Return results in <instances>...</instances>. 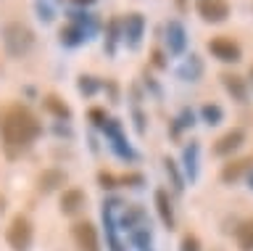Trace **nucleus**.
Listing matches in <instances>:
<instances>
[{"instance_id": "obj_1", "label": "nucleus", "mask_w": 253, "mask_h": 251, "mask_svg": "<svg viewBox=\"0 0 253 251\" xmlns=\"http://www.w3.org/2000/svg\"><path fill=\"white\" fill-rule=\"evenodd\" d=\"M40 132H42V124L32 114L29 106L11 103L0 108V143L8 159L21 156L40 138Z\"/></svg>"}, {"instance_id": "obj_2", "label": "nucleus", "mask_w": 253, "mask_h": 251, "mask_svg": "<svg viewBox=\"0 0 253 251\" xmlns=\"http://www.w3.org/2000/svg\"><path fill=\"white\" fill-rule=\"evenodd\" d=\"M3 48L11 58H24L35 48V32L24 21H11L3 27Z\"/></svg>"}, {"instance_id": "obj_3", "label": "nucleus", "mask_w": 253, "mask_h": 251, "mask_svg": "<svg viewBox=\"0 0 253 251\" xmlns=\"http://www.w3.org/2000/svg\"><path fill=\"white\" fill-rule=\"evenodd\" d=\"M32 238H35V230H32V219L27 214H16L11 219L5 230V241L13 251H29L32 246Z\"/></svg>"}, {"instance_id": "obj_4", "label": "nucleus", "mask_w": 253, "mask_h": 251, "mask_svg": "<svg viewBox=\"0 0 253 251\" xmlns=\"http://www.w3.org/2000/svg\"><path fill=\"white\" fill-rule=\"evenodd\" d=\"M71 238H74L77 251H100V241H98V227L92 222H77L74 230H71Z\"/></svg>"}, {"instance_id": "obj_5", "label": "nucleus", "mask_w": 253, "mask_h": 251, "mask_svg": "<svg viewBox=\"0 0 253 251\" xmlns=\"http://www.w3.org/2000/svg\"><path fill=\"white\" fill-rule=\"evenodd\" d=\"M209 50H211L213 58L224 61V64H237L240 56H243L240 45H237L232 37H213V40L209 43Z\"/></svg>"}, {"instance_id": "obj_6", "label": "nucleus", "mask_w": 253, "mask_h": 251, "mask_svg": "<svg viewBox=\"0 0 253 251\" xmlns=\"http://www.w3.org/2000/svg\"><path fill=\"white\" fill-rule=\"evenodd\" d=\"M198 13L209 24H221L229 16V3L227 0H198Z\"/></svg>"}, {"instance_id": "obj_7", "label": "nucleus", "mask_w": 253, "mask_h": 251, "mask_svg": "<svg viewBox=\"0 0 253 251\" xmlns=\"http://www.w3.org/2000/svg\"><path fill=\"white\" fill-rule=\"evenodd\" d=\"M245 143V132L240 130V127H235V130H229V132H224L216 143H213V156H229L232 151H237Z\"/></svg>"}, {"instance_id": "obj_8", "label": "nucleus", "mask_w": 253, "mask_h": 251, "mask_svg": "<svg viewBox=\"0 0 253 251\" xmlns=\"http://www.w3.org/2000/svg\"><path fill=\"white\" fill-rule=\"evenodd\" d=\"M166 45H169V53H174V56L185 53V45H187V32H185V27H182V21L171 19L169 24H166Z\"/></svg>"}, {"instance_id": "obj_9", "label": "nucleus", "mask_w": 253, "mask_h": 251, "mask_svg": "<svg viewBox=\"0 0 253 251\" xmlns=\"http://www.w3.org/2000/svg\"><path fill=\"white\" fill-rule=\"evenodd\" d=\"M84 203H87V196L79 188H66L61 193V211L63 214H77V211L84 209Z\"/></svg>"}, {"instance_id": "obj_10", "label": "nucleus", "mask_w": 253, "mask_h": 251, "mask_svg": "<svg viewBox=\"0 0 253 251\" xmlns=\"http://www.w3.org/2000/svg\"><path fill=\"white\" fill-rule=\"evenodd\" d=\"M114 206H119L116 201H108V203H103V225H106V235H108V246H111V251H124L122 241H119V235H116Z\"/></svg>"}, {"instance_id": "obj_11", "label": "nucleus", "mask_w": 253, "mask_h": 251, "mask_svg": "<svg viewBox=\"0 0 253 251\" xmlns=\"http://www.w3.org/2000/svg\"><path fill=\"white\" fill-rule=\"evenodd\" d=\"M142 29H145V19H142V13H126V19H124V37H126V43H129V48H137V45H140Z\"/></svg>"}, {"instance_id": "obj_12", "label": "nucleus", "mask_w": 253, "mask_h": 251, "mask_svg": "<svg viewBox=\"0 0 253 251\" xmlns=\"http://www.w3.org/2000/svg\"><path fill=\"white\" fill-rule=\"evenodd\" d=\"M66 183V175L61 169H42L37 175V191L40 193H53L55 188H61Z\"/></svg>"}, {"instance_id": "obj_13", "label": "nucleus", "mask_w": 253, "mask_h": 251, "mask_svg": "<svg viewBox=\"0 0 253 251\" xmlns=\"http://www.w3.org/2000/svg\"><path fill=\"white\" fill-rule=\"evenodd\" d=\"M221 82H224L227 93H229L235 100H240V103H245V100H248V85H245L243 77H237V74H221Z\"/></svg>"}, {"instance_id": "obj_14", "label": "nucleus", "mask_w": 253, "mask_h": 251, "mask_svg": "<svg viewBox=\"0 0 253 251\" xmlns=\"http://www.w3.org/2000/svg\"><path fill=\"white\" fill-rule=\"evenodd\" d=\"M156 209H158V217H161L164 227H174V209H171V201H169V193L164 191V188H158L156 191Z\"/></svg>"}, {"instance_id": "obj_15", "label": "nucleus", "mask_w": 253, "mask_h": 251, "mask_svg": "<svg viewBox=\"0 0 253 251\" xmlns=\"http://www.w3.org/2000/svg\"><path fill=\"white\" fill-rule=\"evenodd\" d=\"M248 169H253V156L224 164V169H221V180H224V183H235V180H240V175H243V172H248Z\"/></svg>"}, {"instance_id": "obj_16", "label": "nucleus", "mask_w": 253, "mask_h": 251, "mask_svg": "<svg viewBox=\"0 0 253 251\" xmlns=\"http://www.w3.org/2000/svg\"><path fill=\"white\" fill-rule=\"evenodd\" d=\"M122 227L124 230H137V227H145V211L140 206H126L124 217H122Z\"/></svg>"}, {"instance_id": "obj_17", "label": "nucleus", "mask_w": 253, "mask_h": 251, "mask_svg": "<svg viewBox=\"0 0 253 251\" xmlns=\"http://www.w3.org/2000/svg\"><path fill=\"white\" fill-rule=\"evenodd\" d=\"M61 43L63 45H71V48H74V45H79V43H84V37H87V32L79 24H74V21H71V24H66V27H61Z\"/></svg>"}, {"instance_id": "obj_18", "label": "nucleus", "mask_w": 253, "mask_h": 251, "mask_svg": "<svg viewBox=\"0 0 253 251\" xmlns=\"http://www.w3.org/2000/svg\"><path fill=\"white\" fill-rule=\"evenodd\" d=\"M201 74H203V61H201V58H198L195 53H193V56H187V61L182 64V69H179V77H182V80L195 82Z\"/></svg>"}, {"instance_id": "obj_19", "label": "nucleus", "mask_w": 253, "mask_h": 251, "mask_svg": "<svg viewBox=\"0 0 253 251\" xmlns=\"http://www.w3.org/2000/svg\"><path fill=\"white\" fill-rule=\"evenodd\" d=\"M45 108H47V111H53L58 119H69V116H71V108L63 103L61 98H55V96H47L45 98Z\"/></svg>"}, {"instance_id": "obj_20", "label": "nucleus", "mask_w": 253, "mask_h": 251, "mask_svg": "<svg viewBox=\"0 0 253 251\" xmlns=\"http://www.w3.org/2000/svg\"><path fill=\"white\" fill-rule=\"evenodd\" d=\"M185 172L190 175V180H195V175H198V143H190L185 148Z\"/></svg>"}, {"instance_id": "obj_21", "label": "nucleus", "mask_w": 253, "mask_h": 251, "mask_svg": "<svg viewBox=\"0 0 253 251\" xmlns=\"http://www.w3.org/2000/svg\"><path fill=\"white\" fill-rule=\"evenodd\" d=\"M237 243L243 251H253V222H243L237 227Z\"/></svg>"}, {"instance_id": "obj_22", "label": "nucleus", "mask_w": 253, "mask_h": 251, "mask_svg": "<svg viewBox=\"0 0 253 251\" xmlns=\"http://www.w3.org/2000/svg\"><path fill=\"white\" fill-rule=\"evenodd\" d=\"M129 241H132L137 249L148 251V249H150V227L145 225V227H137V230H132V233H129Z\"/></svg>"}, {"instance_id": "obj_23", "label": "nucleus", "mask_w": 253, "mask_h": 251, "mask_svg": "<svg viewBox=\"0 0 253 251\" xmlns=\"http://www.w3.org/2000/svg\"><path fill=\"white\" fill-rule=\"evenodd\" d=\"M201 114H203L206 124H219L221 119H224V111H221V106H216V103H206L201 108Z\"/></svg>"}, {"instance_id": "obj_24", "label": "nucleus", "mask_w": 253, "mask_h": 251, "mask_svg": "<svg viewBox=\"0 0 253 251\" xmlns=\"http://www.w3.org/2000/svg\"><path fill=\"white\" fill-rule=\"evenodd\" d=\"M166 172H169V177H171V185H174V191H182V175H179V169H177V161H171V159H166Z\"/></svg>"}, {"instance_id": "obj_25", "label": "nucleus", "mask_w": 253, "mask_h": 251, "mask_svg": "<svg viewBox=\"0 0 253 251\" xmlns=\"http://www.w3.org/2000/svg\"><path fill=\"white\" fill-rule=\"evenodd\" d=\"M179 251H201V241H198L193 233H185L179 241Z\"/></svg>"}, {"instance_id": "obj_26", "label": "nucleus", "mask_w": 253, "mask_h": 251, "mask_svg": "<svg viewBox=\"0 0 253 251\" xmlns=\"http://www.w3.org/2000/svg\"><path fill=\"white\" fill-rule=\"evenodd\" d=\"M79 90L87 93V96H92V93L98 90V82H95V77H79Z\"/></svg>"}, {"instance_id": "obj_27", "label": "nucleus", "mask_w": 253, "mask_h": 251, "mask_svg": "<svg viewBox=\"0 0 253 251\" xmlns=\"http://www.w3.org/2000/svg\"><path fill=\"white\" fill-rule=\"evenodd\" d=\"M90 119L98 124V127H106V124H108V116H106L103 108H90Z\"/></svg>"}, {"instance_id": "obj_28", "label": "nucleus", "mask_w": 253, "mask_h": 251, "mask_svg": "<svg viewBox=\"0 0 253 251\" xmlns=\"http://www.w3.org/2000/svg\"><path fill=\"white\" fill-rule=\"evenodd\" d=\"M98 183L100 188H116V177L111 172H98Z\"/></svg>"}, {"instance_id": "obj_29", "label": "nucleus", "mask_w": 253, "mask_h": 251, "mask_svg": "<svg viewBox=\"0 0 253 251\" xmlns=\"http://www.w3.org/2000/svg\"><path fill=\"white\" fill-rule=\"evenodd\" d=\"M119 183H124V185H132V188H137L142 183V175H124Z\"/></svg>"}, {"instance_id": "obj_30", "label": "nucleus", "mask_w": 253, "mask_h": 251, "mask_svg": "<svg viewBox=\"0 0 253 251\" xmlns=\"http://www.w3.org/2000/svg\"><path fill=\"white\" fill-rule=\"evenodd\" d=\"M37 11L42 13V19H45V21H50V8H47V5H42V3H37Z\"/></svg>"}, {"instance_id": "obj_31", "label": "nucleus", "mask_w": 253, "mask_h": 251, "mask_svg": "<svg viewBox=\"0 0 253 251\" xmlns=\"http://www.w3.org/2000/svg\"><path fill=\"white\" fill-rule=\"evenodd\" d=\"M5 206H8V201H5V196L0 193V214H3V211H5Z\"/></svg>"}, {"instance_id": "obj_32", "label": "nucleus", "mask_w": 253, "mask_h": 251, "mask_svg": "<svg viewBox=\"0 0 253 251\" xmlns=\"http://www.w3.org/2000/svg\"><path fill=\"white\" fill-rule=\"evenodd\" d=\"M71 3H77V5H90V3H95V0H71Z\"/></svg>"}, {"instance_id": "obj_33", "label": "nucleus", "mask_w": 253, "mask_h": 251, "mask_svg": "<svg viewBox=\"0 0 253 251\" xmlns=\"http://www.w3.org/2000/svg\"><path fill=\"white\" fill-rule=\"evenodd\" d=\"M248 183H251V188H253V172H251V177H248Z\"/></svg>"}, {"instance_id": "obj_34", "label": "nucleus", "mask_w": 253, "mask_h": 251, "mask_svg": "<svg viewBox=\"0 0 253 251\" xmlns=\"http://www.w3.org/2000/svg\"><path fill=\"white\" fill-rule=\"evenodd\" d=\"M251 80H253V66H251Z\"/></svg>"}]
</instances>
